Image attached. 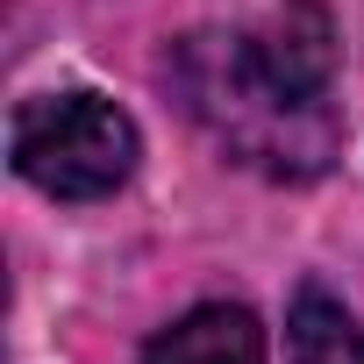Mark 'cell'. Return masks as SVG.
Segmentation results:
<instances>
[{"label": "cell", "mask_w": 364, "mask_h": 364, "mask_svg": "<svg viewBox=\"0 0 364 364\" xmlns=\"http://www.w3.org/2000/svg\"><path fill=\"white\" fill-rule=\"evenodd\" d=\"M15 171L50 200H107L136 171V122L100 93H36L8 129Z\"/></svg>", "instance_id": "2"}, {"label": "cell", "mask_w": 364, "mask_h": 364, "mask_svg": "<svg viewBox=\"0 0 364 364\" xmlns=\"http://www.w3.org/2000/svg\"><path fill=\"white\" fill-rule=\"evenodd\" d=\"M171 86L186 100V114L236 157V164H257L272 178H321L343 129H336V107L286 86L257 36L243 29H200L171 50Z\"/></svg>", "instance_id": "1"}, {"label": "cell", "mask_w": 364, "mask_h": 364, "mask_svg": "<svg viewBox=\"0 0 364 364\" xmlns=\"http://www.w3.org/2000/svg\"><path fill=\"white\" fill-rule=\"evenodd\" d=\"M257 50H264V65L286 86L328 100V79H336V22H328V8L286 0V8L272 15V29H257Z\"/></svg>", "instance_id": "4"}, {"label": "cell", "mask_w": 364, "mask_h": 364, "mask_svg": "<svg viewBox=\"0 0 364 364\" xmlns=\"http://www.w3.org/2000/svg\"><path fill=\"white\" fill-rule=\"evenodd\" d=\"M136 364H264V328L250 307L208 300L193 314H178L171 328H157Z\"/></svg>", "instance_id": "3"}, {"label": "cell", "mask_w": 364, "mask_h": 364, "mask_svg": "<svg viewBox=\"0 0 364 364\" xmlns=\"http://www.w3.org/2000/svg\"><path fill=\"white\" fill-rule=\"evenodd\" d=\"M286 357L293 364H364V321L336 293L300 286V300L286 314Z\"/></svg>", "instance_id": "5"}]
</instances>
